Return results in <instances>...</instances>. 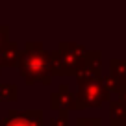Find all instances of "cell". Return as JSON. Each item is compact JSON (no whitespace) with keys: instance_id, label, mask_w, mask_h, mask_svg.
<instances>
[{"instance_id":"1","label":"cell","mask_w":126,"mask_h":126,"mask_svg":"<svg viewBox=\"0 0 126 126\" xmlns=\"http://www.w3.org/2000/svg\"><path fill=\"white\" fill-rule=\"evenodd\" d=\"M37 117H41V115H37ZM37 117L35 119H19L17 122H11V126H37Z\"/></svg>"},{"instance_id":"2","label":"cell","mask_w":126,"mask_h":126,"mask_svg":"<svg viewBox=\"0 0 126 126\" xmlns=\"http://www.w3.org/2000/svg\"><path fill=\"white\" fill-rule=\"evenodd\" d=\"M87 126H100V124H96V122H91V124H87Z\"/></svg>"}]
</instances>
